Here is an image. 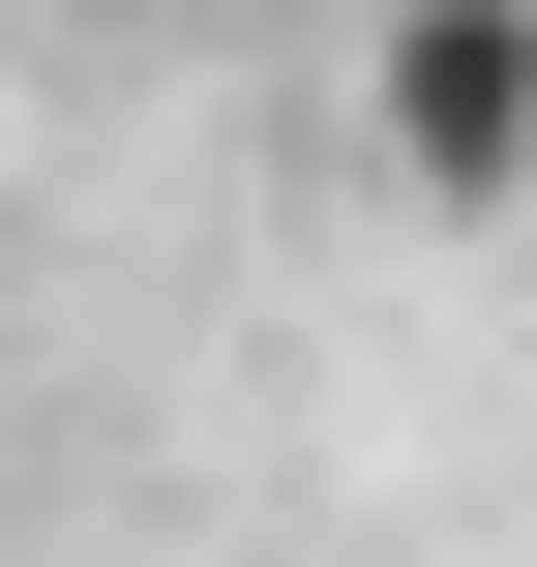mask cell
Masks as SVG:
<instances>
[{"instance_id": "1", "label": "cell", "mask_w": 537, "mask_h": 567, "mask_svg": "<svg viewBox=\"0 0 537 567\" xmlns=\"http://www.w3.org/2000/svg\"><path fill=\"white\" fill-rule=\"evenodd\" d=\"M359 179L389 209H537V0H389L359 30Z\"/></svg>"}]
</instances>
